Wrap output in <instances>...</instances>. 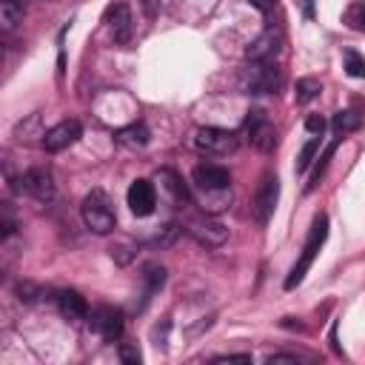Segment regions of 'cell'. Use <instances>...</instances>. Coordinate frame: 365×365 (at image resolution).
Returning a JSON list of instances; mask_svg holds the SVG:
<instances>
[{"instance_id": "cell-22", "label": "cell", "mask_w": 365, "mask_h": 365, "mask_svg": "<svg viewBox=\"0 0 365 365\" xmlns=\"http://www.w3.org/2000/svg\"><path fill=\"white\" fill-rule=\"evenodd\" d=\"M319 91H322V86H319V80H314V77H302V80H297V91H294V97H297V103H311V100H317L319 97Z\"/></svg>"}, {"instance_id": "cell-14", "label": "cell", "mask_w": 365, "mask_h": 365, "mask_svg": "<svg viewBox=\"0 0 365 365\" xmlns=\"http://www.w3.org/2000/svg\"><path fill=\"white\" fill-rule=\"evenodd\" d=\"M108 29H111V37L114 43H128L131 40V31H134V17H131V9L125 3H114L108 9Z\"/></svg>"}, {"instance_id": "cell-23", "label": "cell", "mask_w": 365, "mask_h": 365, "mask_svg": "<svg viewBox=\"0 0 365 365\" xmlns=\"http://www.w3.org/2000/svg\"><path fill=\"white\" fill-rule=\"evenodd\" d=\"M319 143H322V137H311V140L302 145V151H299V157H297V174H305V171H308V165L314 163V157H317V151H319Z\"/></svg>"}, {"instance_id": "cell-20", "label": "cell", "mask_w": 365, "mask_h": 365, "mask_svg": "<svg viewBox=\"0 0 365 365\" xmlns=\"http://www.w3.org/2000/svg\"><path fill=\"white\" fill-rule=\"evenodd\" d=\"M23 11H26V9H23L20 0H3V3H0V23H3V29L11 31V29L23 20Z\"/></svg>"}, {"instance_id": "cell-7", "label": "cell", "mask_w": 365, "mask_h": 365, "mask_svg": "<svg viewBox=\"0 0 365 365\" xmlns=\"http://www.w3.org/2000/svg\"><path fill=\"white\" fill-rule=\"evenodd\" d=\"M88 328H91L100 339L117 342V339L123 336V314H120L117 308H111V305H100V308H94V311L88 314Z\"/></svg>"}, {"instance_id": "cell-6", "label": "cell", "mask_w": 365, "mask_h": 365, "mask_svg": "<svg viewBox=\"0 0 365 365\" xmlns=\"http://www.w3.org/2000/svg\"><path fill=\"white\" fill-rule=\"evenodd\" d=\"M277 200H279V180L274 171H265L259 185H257V194H254V202H251V211H254V220L259 225H268L274 208H277Z\"/></svg>"}, {"instance_id": "cell-26", "label": "cell", "mask_w": 365, "mask_h": 365, "mask_svg": "<svg viewBox=\"0 0 365 365\" xmlns=\"http://www.w3.org/2000/svg\"><path fill=\"white\" fill-rule=\"evenodd\" d=\"M17 294H20L23 302H34V299L40 297V288L31 285V282H17Z\"/></svg>"}, {"instance_id": "cell-24", "label": "cell", "mask_w": 365, "mask_h": 365, "mask_svg": "<svg viewBox=\"0 0 365 365\" xmlns=\"http://www.w3.org/2000/svg\"><path fill=\"white\" fill-rule=\"evenodd\" d=\"M342 60H345V71H348L351 77H365V57H362L359 51L345 48V51H342Z\"/></svg>"}, {"instance_id": "cell-10", "label": "cell", "mask_w": 365, "mask_h": 365, "mask_svg": "<svg viewBox=\"0 0 365 365\" xmlns=\"http://www.w3.org/2000/svg\"><path fill=\"white\" fill-rule=\"evenodd\" d=\"M20 188L34 197L37 202H48L54 200V180H51V171L48 168H29L23 177H20Z\"/></svg>"}, {"instance_id": "cell-4", "label": "cell", "mask_w": 365, "mask_h": 365, "mask_svg": "<svg viewBox=\"0 0 365 365\" xmlns=\"http://www.w3.org/2000/svg\"><path fill=\"white\" fill-rule=\"evenodd\" d=\"M282 86V68L277 63H248L240 74V88L245 94H274Z\"/></svg>"}, {"instance_id": "cell-15", "label": "cell", "mask_w": 365, "mask_h": 365, "mask_svg": "<svg viewBox=\"0 0 365 365\" xmlns=\"http://www.w3.org/2000/svg\"><path fill=\"white\" fill-rule=\"evenodd\" d=\"M57 308H60V314L66 319H88V302H86V297H80L71 288L57 291Z\"/></svg>"}, {"instance_id": "cell-19", "label": "cell", "mask_w": 365, "mask_h": 365, "mask_svg": "<svg viewBox=\"0 0 365 365\" xmlns=\"http://www.w3.org/2000/svg\"><path fill=\"white\" fill-rule=\"evenodd\" d=\"M148 137H151V134H148V128H145L143 123L117 131V143H123V145H128V148H143V145H148Z\"/></svg>"}, {"instance_id": "cell-3", "label": "cell", "mask_w": 365, "mask_h": 365, "mask_svg": "<svg viewBox=\"0 0 365 365\" xmlns=\"http://www.w3.org/2000/svg\"><path fill=\"white\" fill-rule=\"evenodd\" d=\"M80 214H83L86 228H91L94 234H108V231H114V225H117L114 205H111L108 194L100 191V188H94V191L86 194V200H83V205H80Z\"/></svg>"}, {"instance_id": "cell-21", "label": "cell", "mask_w": 365, "mask_h": 365, "mask_svg": "<svg viewBox=\"0 0 365 365\" xmlns=\"http://www.w3.org/2000/svg\"><path fill=\"white\" fill-rule=\"evenodd\" d=\"M334 151H336V140L322 151V157H317V165H314V171H311V177H308V185H305V191H314L317 185H319V180H322V174H325V168H328V163H331V157H334Z\"/></svg>"}, {"instance_id": "cell-9", "label": "cell", "mask_w": 365, "mask_h": 365, "mask_svg": "<svg viewBox=\"0 0 365 365\" xmlns=\"http://www.w3.org/2000/svg\"><path fill=\"white\" fill-rule=\"evenodd\" d=\"M188 234L200 242V245H205V248H220L222 242H225V237H228V231H225V225L222 222H217L214 217H194V220H188Z\"/></svg>"}, {"instance_id": "cell-31", "label": "cell", "mask_w": 365, "mask_h": 365, "mask_svg": "<svg viewBox=\"0 0 365 365\" xmlns=\"http://www.w3.org/2000/svg\"><path fill=\"white\" fill-rule=\"evenodd\" d=\"M299 6H302V11H305V17L311 20V17H314V3H311V0H299Z\"/></svg>"}, {"instance_id": "cell-11", "label": "cell", "mask_w": 365, "mask_h": 365, "mask_svg": "<svg viewBox=\"0 0 365 365\" xmlns=\"http://www.w3.org/2000/svg\"><path fill=\"white\" fill-rule=\"evenodd\" d=\"M279 48H282V34L274 31V29H268V31H262L257 40L248 43L245 60H248V63H271V60L279 54Z\"/></svg>"}, {"instance_id": "cell-27", "label": "cell", "mask_w": 365, "mask_h": 365, "mask_svg": "<svg viewBox=\"0 0 365 365\" xmlns=\"http://www.w3.org/2000/svg\"><path fill=\"white\" fill-rule=\"evenodd\" d=\"M305 128H308L314 137H322V131H325V120H322L319 114H308V117H305Z\"/></svg>"}, {"instance_id": "cell-32", "label": "cell", "mask_w": 365, "mask_h": 365, "mask_svg": "<svg viewBox=\"0 0 365 365\" xmlns=\"http://www.w3.org/2000/svg\"><path fill=\"white\" fill-rule=\"evenodd\" d=\"M359 29H362V31H365V6H362V9H359Z\"/></svg>"}, {"instance_id": "cell-13", "label": "cell", "mask_w": 365, "mask_h": 365, "mask_svg": "<svg viewBox=\"0 0 365 365\" xmlns=\"http://www.w3.org/2000/svg\"><path fill=\"white\" fill-rule=\"evenodd\" d=\"M128 208L137 217L154 214V208H157V191H154L151 180H134L131 182V188H128Z\"/></svg>"}, {"instance_id": "cell-18", "label": "cell", "mask_w": 365, "mask_h": 365, "mask_svg": "<svg viewBox=\"0 0 365 365\" xmlns=\"http://www.w3.org/2000/svg\"><path fill=\"white\" fill-rule=\"evenodd\" d=\"M143 299H151V294H157L163 285H165V268L163 265H145L143 268Z\"/></svg>"}, {"instance_id": "cell-16", "label": "cell", "mask_w": 365, "mask_h": 365, "mask_svg": "<svg viewBox=\"0 0 365 365\" xmlns=\"http://www.w3.org/2000/svg\"><path fill=\"white\" fill-rule=\"evenodd\" d=\"M157 180L163 182V188L168 191V197H171L177 205H182V202H188V200H191V191L185 188V182H182V177H180L177 171H171V168H163V171L157 174Z\"/></svg>"}, {"instance_id": "cell-28", "label": "cell", "mask_w": 365, "mask_h": 365, "mask_svg": "<svg viewBox=\"0 0 365 365\" xmlns=\"http://www.w3.org/2000/svg\"><path fill=\"white\" fill-rule=\"evenodd\" d=\"M265 362H268V365H277V362H288V365H297V362H299V356H294V354H271Z\"/></svg>"}, {"instance_id": "cell-25", "label": "cell", "mask_w": 365, "mask_h": 365, "mask_svg": "<svg viewBox=\"0 0 365 365\" xmlns=\"http://www.w3.org/2000/svg\"><path fill=\"white\" fill-rule=\"evenodd\" d=\"M117 351H120V359H123L125 365H140V362H143L140 348H137V345H131V342H123Z\"/></svg>"}, {"instance_id": "cell-30", "label": "cell", "mask_w": 365, "mask_h": 365, "mask_svg": "<svg viewBox=\"0 0 365 365\" xmlns=\"http://www.w3.org/2000/svg\"><path fill=\"white\" fill-rule=\"evenodd\" d=\"M248 3H251L257 11H262L265 17H268V14H271V9H274V0H248Z\"/></svg>"}, {"instance_id": "cell-1", "label": "cell", "mask_w": 365, "mask_h": 365, "mask_svg": "<svg viewBox=\"0 0 365 365\" xmlns=\"http://www.w3.org/2000/svg\"><path fill=\"white\" fill-rule=\"evenodd\" d=\"M194 197L202 202L208 214H217L228 208L231 202V174L222 165H197L191 174Z\"/></svg>"}, {"instance_id": "cell-5", "label": "cell", "mask_w": 365, "mask_h": 365, "mask_svg": "<svg viewBox=\"0 0 365 365\" xmlns=\"http://www.w3.org/2000/svg\"><path fill=\"white\" fill-rule=\"evenodd\" d=\"M240 145L237 134L228 131V128H217V125H205V128H197L194 134V148L200 154H211V157H225V154H234Z\"/></svg>"}, {"instance_id": "cell-8", "label": "cell", "mask_w": 365, "mask_h": 365, "mask_svg": "<svg viewBox=\"0 0 365 365\" xmlns=\"http://www.w3.org/2000/svg\"><path fill=\"white\" fill-rule=\"evenodd\" d=\"M242 128H245L248 140H251L259 151H271V148L277 145V131H274V125H271V120H268V114H265L262 108H251Z\"/></svg>"}, {"instance_id": "cell-29", "label": "cell", "mask_w": 365, "mask_h": 365, "mask_svg": "<svg viewBox=\"0 0 365 365\" xmlns=\"http://www.w3.org/2000/svg\"><path fill=\"white\" fill-rule=\"evenodd\" d=\"M214 362L217 365H222V362H251V354H228V356H217Z\"/></svg>"}, {"instance_id": "cell-12", "label": "cell", "mask_w": 365, "mask_h": 365, "mask_svg": "<svg viewBox=\"0 0 365 365\" xmlns=\"http://www.w3.org/2000/svg\"><path fill=\"white\" fill-rule=\"evenodd\" d=\"M80 134H83V128H80L77 120H63V123H57L54 128L46 131V137H43V148L51 151V154H54V151H63V148L74 145V143L80 140Z\"/></svg>"}, {"instance_id": "cell-17", "label": "cell", "mask_w": 365, "mask_h": 365, "mask_svg": "<svg viewBox=\"0 0 365 365\" xmlns=\"http://www.w3.org/2000/svg\"><path fill=\"white\" fill-rule=\"evenodd\" d=\"M359 125H362V114L354 111V108H342V111H336L334 120H331V128H334L336 137H345V134L356 131Z\"/></svg>"}, {"instance_id": "cell-2", "label": "cell", "mask_w": 365, "mask_h": 365, "mask_svg": "<svg viewBox=\"0 0 365 365\" xmlns=\"http://www.w3.org/2000/svg\"><path fill=\"white\" fill-rule=\"evenodd\" d=\"M325 237H328V217H325V214H317L314 222H311V231H308V237H305L302 254H299V259L294 262V268H291L288 277H285V288H288V291L297 288V285L305 279V274H308V268L314 265V259H317V254H319Z\"/></svg>"}]
</instances>
